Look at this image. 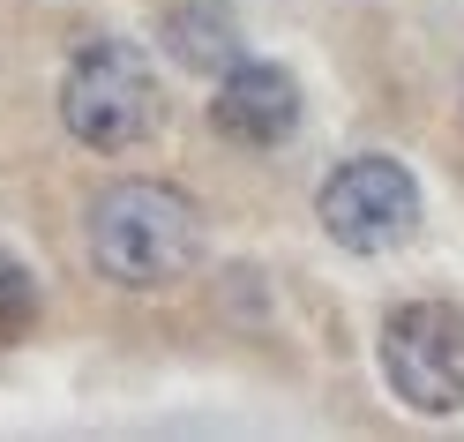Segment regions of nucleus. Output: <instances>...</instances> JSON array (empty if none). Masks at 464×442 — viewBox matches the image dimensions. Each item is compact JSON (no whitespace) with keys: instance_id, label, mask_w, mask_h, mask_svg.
Instances as JSON below:
<instances>
[{"instance_id":"nucleus-1","label":"nucleus","mask_w":464,"mask_h":442,"mask_svg":"<svg viewBox=\"0 0 464 442\" xmlns=\"http://www.w3.org/2000/svg\"><path fill=\"white\" fill-rule=\"evenodd\" d=\"M91 270L121 292H165L202 270V202L172 181H112L82 218Z\"/></svg>"},{"instance_id":"nucleus-2","label":"nucleus","mask_w":464,"mask_h":442,"mask_svg":"<svg viewBox=\"0 0 464 442\" xmlns=\"http://www.w3.org/2000/svg\"><path fill=\"white\" fill-rule=\"evenodd\" d=\"M61 121L82 151H105V158L150 142L158 121H165V91H158L150 61H142V45H128V38L82 45L61 75Z\"/></svg>"},{"instance_id":"nucleus-3","label":"nucleus","mask_w":464,"mask_h":442,"mask_svg":"<svg viewBox=\"0 0 464 442\" xmlns=\"http://www.w3.org/2000/svg\"><path fill=\"white\" fill-rule=\"evenodd\" d=\"M382 352V382L397 390V405L427 412H464V308L457 300H397L374 330Z\"/></svg>"},{"instance_id":"nucleus-4","label":"nucleus","mask_w":464,"mask_h":442,"mask_svg":"<svg viewBox=\"0 0 464 442\" xmlns=\"http://www.w3.org/2000/svg\"><path fill=\"white\" fill-rule=\"evenodd\" d=\"M314 218L344 255H390L420 232V181L397 158H344L323 195H314Z\"/></svg>"},{"instance_id":"nucleus-5","label":"nucleus","mask_w":464,"mask_h":442,"mask_svg":"<svg viewBox=\"0 0 464 442\" xmlns=\"http://www.w3.org/2000/svg\"><path fill=\"white\" fill-rule=\"evenodd\" d=\"M210 128L240 151H277L285 135L300 128V83L277 61H232L218 68V98H210Z\"/></svg>"},{"instance_id":"nucleus-6","label":"nucleus","mask_w":464,"mask_h":442,"mask_svg":"<svg viewBox=\"0 0 464 442\" xmlns=\"http://www.w3.org/2000/svg\"><path fill=\"white\" fill-rule=\"evenodd\" d=\"M165 53L180 68H195V75H218V68H232L240 61V23H232V8L225 0H180V8L165 15Z\"/></svg>"},{"instance_id":"nucleus-7","label":"nucleus","mask_w":464,"mask_h":442,"mask_svg":"<svg viewBox=\"0 0 464 442\" xmlns=\"http://www.w3.org/2000/svg\"><path fill=\"white\" fill-rule=\"evenodd\" d=\"M31 300H38V285H31V270L0 248V322H15V315H31Z\"/></svg>"}]
</instances>
